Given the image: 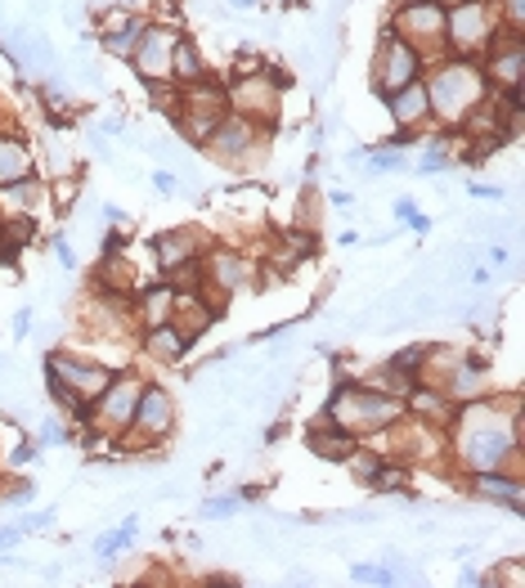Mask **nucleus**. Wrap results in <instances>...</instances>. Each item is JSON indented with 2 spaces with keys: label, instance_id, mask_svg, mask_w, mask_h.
I'll return each instance as SVG.
<instances>
[{
  "label": "nucleus",
  "instance_id": "f257e3e1",
  "mask_svg": "<svg viewBox=\"0 0 525 588\" xmlns=\"http://www.w3.org/2000/svg\"><path fill=\"white\" fill-rule=\"evenodd\" d=\"M458 459L468 472H512L521 476V409L516 405H489V400H468L458 413L453 432Z\"/></svg>",
  "mask_w": 525,
  "mask_h": 588
},
{
  "label": "nucleus",
  "instance_id": "f03ea898",
  "mask_svg": "<svg viewBox=\"0 0 525 588\" xmlns=\"http://www.w3.org/2000/svg\"><path fill=\"white\" fill-rule=\"evenodd\" d=\"M485 73L476 68V63L458 59V63H445V68L432 73V86H426V104H432V113L445 122V126H463L468 113L485 100Z\"/></svg>",
  "mask_w": 525,
  "mask_h": 588
},
{
  "label": "nucleus",
  "instance_id": "7ed1b4c3",
  "mask_svg": "<svg viewBox=\"0 0 525 588\" xmlns=\"http://www.w3.org/2000/svg\"><path fill=\"white\" fill-rule=\"evenodd\" d=\"M328 418L337 422V427H346L350 436H373L382 432L386 422L400 418V400L386 396V391L377 386H337L333 400H328Z\"/></svg>",
  "mask_w": 525,
  "mask_h": 588
},
{
  "label": "nucleus",
  "instance_id": "20e7f679",
  "mask_svg": "<svg viewBox=\"0 0 525 588\" xmlns=\"http://www.w3.org/2000/svg\"><path fill=\"white\" fill-rule=\"evenodd\" d=\"M499 27V14L489 10V0H458L453 10H445V41L458 54H476L489 46Z\"/></svg>",
  "mask_w": 525,
  "mask_h": 588
},
{
  "label": "nucleus",
  "instance_id": "39448f33",
  "mask_svg": "<svg viewBox=\"0 0 525 588\" xmlns=\"http://www.w3.org/2000/svg\"><path fill=\"white\" fill-rule=\"evenodd\" d=\"M46 378L63 382L81 405H94V400L104 396V386L113 382V369L100 365V359H77V355L54 350V355H50V365H46Z\"/></svg>",
  "mask_w": 525,
  "mask_h": 588
},
{
  "label": "nucleus",
  "instance_id": "423d86ee",
  "mask_svg": "<svg viewBox=\"0 0 525 588\" xmlns=\"http://www.w3.org/2000/svg\"><path fill=\"white\" fill-rule=\"evenodd\" d=\"M176 427V400L167 386H144L140 391V405H136V418H130V445H157L167 440Z\"/></svg>",
  "mask_w": 525,
  "mask_h": 588
},
{
  "label": "nucleus",
  "instance_id": "0eeeda50",
  "mask_svg": "<svg viewBox=\"0 0 525 588\" xmlns=\"http://www.w3.org/2000/svg\"><path fill=\"white\" fill-rule=\"evenodd\" d=\"M225 100H229V108H234L239 117H247V122H274V113H279V81L270 77V68L266 73H247V77H234V86L225 90Z\"/></svg>",
  "mask_w": 525,
  "mask_h": 588
},
{
  "label": "nucleus",
  "instance_id": "6e6552de",
  "mask_svg": "<svg viewBox=\"0 0 525 588\" xmlns=\"http://www.w3.org/2000/svg\"><path fill=\"white\" fill-rule=\"evenodd\" d=\"M418 73H422V59H418V50L413 46H405L400 37H386L382 46H377V59H373V90L382 94H396V90H405L409 81H418Z\"/></svg>",
  "mask_w": 525,
  "mask_h": 588
},
{
  "label": "nucleus",
  "instance_id": "1a4fd4ad",
  "mask_svg": "<svg viewBox=\"0 0 525 588\" xmlns=\"http://www.w3.org/2000/svg\"><path fill=\"white\" fill-rule=\"evenodd\" d=\"M396 37L426 54L436 41H445V5L440 0H409V5H400Z\"/></svg>",
  "mask_w": 525,
  "mask_h": 588
},
{
  "label": "nucleus",
  "instance_id": "9d476101",
  "mask_svg": "<svg viewBox=\"0 0 525 588\" xmlns=\"http://www.w3.org/2000/svg\"><path fill=\"white\" fill-rule=\"evenodd\" d=\"M180 46V31L176 27H144L140 37V50L130 54V63H136V73L144 86L153 81H171V54Z\"/></svg>",
  "mask_w": 525,
  "mask_h": 588
},
{
  "label": "nucleus",
  "instance_id": "9b49d317",
  "mask_svg": "<svg viewBox=\"0 0 525 588\" xmlns=\"http://www.w3.org/2000/svg\"><path fill=\"white\" fill-rule=\"evenodd\" d=\"M256 144H260L256 122H247V117L234 113V117H220V126L212 130V140L203 149H212V157L225 162V167H243V162H252Z\"/></svg>",
  "mask_w": 525,
  "mask_h": 588
},
{
  "label": "nucleus",
  "instance_id": "f8f14e48",
  "mask_svg": "<svg viewBox=\"0 0 525 588\" xmlns=\"http://www.w3.org/2000/svg\"><path fill=\"white\" fill-rule=\"evenodd\" d=\"M140 391H144V382L136 378V373H113V382L104 386V396L94 400L90 409H94V418L104 422V427H130V418H136V405H140Z\"/></svg>",
  "mask_w": 525,
  "mask_h": 588
},
{
  "label": "nucleus",
  "instance_id": "ddd939ff",
  "mask_svg": "<svg viewBox=\"0 0 525 588\" xmlns=\"http://www.w3.org/2000/svg\"><path fill=\"white\" fill-rule=\"evenodd\" d=\"M0 46H5V54L18 63L23 73H50L54 68V50H50V41L37 27H10L5 37H0Z\"/></svg>",
  "mask_w": 525,
  "mask_h": 588
},
{
  "label": "nucleus",
  "instance_id": "4468645a",
  "mask_svg": "<svg viewBox=\"0 0 525 588\" xmlns=\"http://www.w3.org/2000/svg\"><path fill=\"white\" fill-rule=\"evenodd\" d=\"M485 81L495 90H521L525 86V46H521V31H508V41H495V54H489V68Z\"/></svg>",
  "mask_w": 525,
  "mask_h": 588
},
{
  "label": "nucleus",
  "instance_id": "2eb2a0df",
  "mask_svg": "<svg viewBox=\"0 0 525 588\" xmlns=\"http://www.w3.org/2000/svg\"><path fill=\"white\" fill-rule=\"evenodd\" d=\"M203 279L220 292V297H234V292L252 287L256 270H252V260L239 256V252H212V256L203 260Z\"/></svg>",
  "mask_w": 525,
  "mask_h": 588
},
{
  "label": "nucleus",
  "instance_id": "dca6fc26",
  "mask_svg": "<svg viewBox=\"0 0 525 588\" xmlns=\"http://www.w3.org/2000/svg\"><path fill=\"white\" fill-rule=\"evenodd\" d=\"M153 247H157L162 270H176V266H184V260H203L207 256V234L193 230V225H180V230L162 234Z\"/></svg>",
  "mask_w": 525,
  "mask_h": 588
},
{
  "label": "nucleus",
  "instance_id": "f3484780",
  "mask_svg": "<svg viewBox=\"0 0 525 588\" xmlns=\"http://www.w3.org/2000/svg\"><path fill=\"white\" fill-rule=\"evenodd\" d=\"M386 100H390V117H396L400 130H413V126H422L426 117H432V104H426V86L422 81H409L405 90L386 94Z\"/></svg>",
  "mask_w": 525,
  "mask_h": 588
},
{
  "label": "nucleus",
  "instance_id": "a211bd4d",
  "mask_svg": "<svg viewBox=\"0 0 525 588\" xmlns=\"http://www.w3.org/2000/svg\"><path fill=\"white\" fill-rule=\"evenodd\" d=\"M472 485L481 499H495V503H508L512 512H521V476L512 472H472Z\"/></svg>",
  "mask_w": 525,
  "mask_h": 588
},
{
  "label": "nucleus",
  "instance_id": "6ab92c4d",
  "mask_svg": "<svg viewBox=\"0 0 525 588\" xmlns=\"http://www.w3.org/2000/svg\"><path fill=\"white\" fill-rule=\"evenodd\" d=\"M144 350L157 359V365H180L189 342L180 337L176 323H157V329H144Z\"/></svg>",
  "mask_w": 525,
  "mask_h": 588
},
{
  "label": "nucleus",
  "instance_id": "aec40b11",
  "mask_svg": "<svg viewBox=\"0 0 525 588\" xmlns=\"http://www.w3.org/2000/svg\"><path fill=\"white\" fill-rule=\"evenodd\" d=\"M176 287H144L136 297V315L144 329H157V323H171V310H176Z\"/></svg>",
  "mask_w": 525,
  "mask_h": 588
},
{
  "label": "nucleus",
  "instance_id": "412c9836",
  "mask_svg": "<svg viewBox=\"0 0 525 588\" xmlns=\"http://www.w3.org/2000/svg\"><path fill=\"white\" fill-rule=\"evenodd\" d=\"M31 176V153L23 140L14 136H0V189L14 184V180H27Z\"/></svg>",
  "mask_w": 525,
  "mask_h": 588
},
{
  "label": "nucleus",
  "instance_id": "4be33fe9",
  "mask_svg": "<svg viewBox=\"0 0 525 588\" xmlns=\"http://www.w3.org/2000/svg\"><path fill=\"white\" fill-rule=\"evenodd\" d=\"M41 203V180H14V184H5L0 189V220L5 216H27L31 207Z\"/></svg>",
  "mask_w": 525,
  "mask_h": 588
},
{
  "label": "nucleus",
  "instance_id": "5701e85b",
  "mask_svg": "<svg viewBox=\"0 0 525 588\" xmlns=\"http://www.w3.org/2000/svg\"><path fill=\"white\" fill-rule=\"evenodd\" d=\"M171 81H176V86H199V81H207V68H203L199 46L184 41V37H180V46H176V54H171Z\"/></svg>",
  "mask_w": 525,
  "mask_h": 588
},
{
  "label": "nucleus",
  "instance_id": "b1692460",
  "mask_svg": "<svg viewBox=\"0 0 525 588\" xmlns=\"http://www.w3.org/2000/svg\"><path fill=\"white\" fill-rule=\"evenodd\" d=\"M306 445L319 453V459H333V463H337V459H346V453L355 449V436L333 422V427H323V432H315V427H310V440H306Z\"/></svg>",
  "mask_w": 525,
  "mask_h": 588
},
{
  "label": "nucleus",
  "instance_id": "393cba45",
  "mask_svg": "<svg viewBox=\"0 0 525 588\" xmlns=\"http://www.w3.org/2000/svg\"><path fill=\"white\" fill-rule=\"evenodd\" d=\"M140 37H144V23L140 18H126L121 27H113V31H104V50L108 54H117V59H130V54H136L140 50Z\"/></svg>",
  "mask_w": 525,
  "mask_h": 588
},
{
  "label": "nucleus",
  "instance_id": "a878e982",
  "mask_svg": "<svg viewBox=\"0 0 525 588\" xmlns=\"http://www.w3.org/2000/svg\"><path fill=\"white\" fill-rule=\"evenodd\" d=\"M409 396H413V409L426 413V418H453V409H458V405L445 396V391H422V386H413Z\"/></svg>",
  "mask_w": 525,
  "mask_h": 588
},
{
  "label": "nucleus",
  "instance_id": "bb28decb",
  "mask_svg": "<svg viewBox=\"0 0 525 588\" xmlns=\"http://www.w3.org/2000/svg\"><path fill=\"white\" fill-rule=\"evenodd\" d=\"M239 508H243V495H220V499H207V503H203V516H207V521H229Z\"/></svg>",
  "mask_w": 525,
  "mask_h": 588
},
{
  "label": "nucleus",
  "instance_id": "cd10ccee",
  "mask_svg": "<svg viewBox=\"0 0 525 588\" xmlns=\"http://www.w3.org/2000/svg\"><path fill=\"white\" fill-rule=\"evenodd\" d=\"M350 575L359 584H396V566H390V562H382V566H355Z\"/></svg>",
  "mask_w": 525,
  "mask_h": 588
},
{
  "label": "nucleus",
  "instance_id": "c85d7f7f",
  "mask_svg": "<svg viewBox=\"0 0 525 588\" xmlns=\"http://www.w3.org/2000/svg\"><path fill=\"white\" fill-rule=\"evenodd\" d=\"M369 162H373V171H396V167H405V153L400 149H382Z\"/></svg>",
  "mask_w": 525,
  "mask_h": 588
},
{
  "label": "nucleus",
  "instance_id": "c756f323",
  "mask_svg": "<svg viewBox=\"0 0 525 588\" xmlns=\"http://www.w3.org/2000/svg\"><path fill=\"white\" fill-rule=\"evenodd\" d=\"M489 584H512V588H521V562H503L499 571H489Z\"/></svg>",
  "mask_w": 525,
  "mask_h": 588
},
{
  "label": "nucleus",
  "instance_id": "7c9ffc66",
  "mask_svg": "<svg viewBox=\"0 0 525 588\" xmlns=\"http://www.w3.org/2000/svg\"><path fill=\"white\" fill-rule=\"evenodd\" d=\"M503 18H508L512 31H521L525 27V0H503Z\"/></svg>",
  "mask_w": 525,
  "mask_h": 588
},
{
  "label": "nucleus",
  "instance_id": "2f4dec72",
  "mask_svg": "<svg viewBox=\"0 0 525 588\" xmlns=\"http://www.w3.org/2000/svg\"><path fill=\"white\" fill-rule=\"evenodd\" d=\"M54 260H59L63 270H77V252H73L68 239H54Z\"/></svg>",
  "mask_w": 525,
  "mask_h": 588
},
{
  "label": "nucleus",
  "instance_id": "473e14b6",
  "mask_svg": "<svg viewBox=\"0 0 525 588\" xmlns=\"http://www.w3.org/2000/svg\"><path fill=\"white\" fill-rule=\"evenodd\" d=\"M153 189H157V193H176V189H180V176H176L171 167H162V171H153Z\"/></svg>",
  "mask_w": 525,
  "mask_h": 588
},
{
  "label": "nucleus",
  "instance_id": "72a5a7b5",
  "mask_svg": "<svg viewBox=\"0 0 525 588\" xmlns=\"http://www.w3.org/2000/svg\"><path fill=\"white\" fill-rule=\"evenodd\" d=\"M59 440H68V432H63V422H46V427H41V445H59Z\"/></svg>",
  "mask_w": 525,
  "mask_h": 588
},
{
  "label": "nucleus",
  "instance_id": "f704fd0d",
  "mask_svg": "<svg viewBox=\"0 0 525 588\" xmlns=\"http://www.w3.org/2000/svg\"><path fill=\"white\" fill-rule=\"evenodd\" d=\"M31 319H37V315H31V306L14 315V333H18V337H27V333H31Z\"/></svg>",
  "mask_w": 525,
  "mask_h": 588
},
{
  "label": "nucleus",
  "instance_id": "c9c22d12",
  "mask_svg": "<svg viewBox=\"0 0 525 588\" xmlns=\"http://www.w3.org/2000/svg\"><path fill=\"white\" fill-rule=\"evenodd\" d=\"M405 220H409V230H418V234H426V230H432V216H422L418 207H413V212H409Z\"/></svg>",
  "mask_w": 525,
  "mask_h": 588
},
{
  "label": "nucleus",
  "instance_id": "e433bc0d",
  "mask_svg": "<svg viewBox=\"0 0 525 588\" xmlns=\"http://www.w3.org/2000/svg\"><path fill=\"white\" fill-rule=\"evenodd\" d=\"M18 535H27V531H23V526H5V531H0V552L14 548V544H18Z\"/></svg>",
  "mask_w": 525,
  "mask_h": 588
},
{
  "label": "nucleus",
  "instance_id": "4c0bfd02",
  "mask_svg": "<svg viewBox=\"0 0 525 588\" xmlns=\"http://www.w3.org/2000/svg\"><path fill=\"white\" fill-rule=\"evenodd\" d=\"M31 459H37V445H18L10 463H14V468H23V463H31Z\"/></svg>",
  "mask_w": 525,
  "mask_h": 588
},
{
  "label": "nucleus",
  "instance_id": "58836bf2",
  "mask_svg": "<svg viewBox=\"0 0 525 588\" xmlns=\"http://www.w3.org/2000/svg\"><path fill=\"white\" fill-rule=\"evenodd\" d=\"M5 260H14V252H10V243H5V234H0V266H5Z\"/></svg>",
  "mask_w": 525,
  "mask_h": 588
},
{
  "label": "nucleus",
  "instance_id": "ea45409f",
  "mask_svg": "<svg viewBox=\"0 0 525 588\" xmlns=\"http://www.w3.org/2000/svg\"><path fill=\"white\" fill-rule=\"evenodd\" d=\"M234 10H252V5H260V0H229Z\"/></svg>",
  "mask_w": 525,
  "mask_h": 588
}]
</instances>
